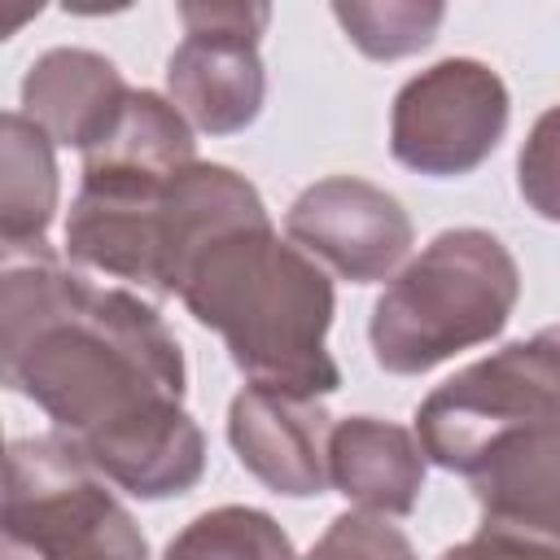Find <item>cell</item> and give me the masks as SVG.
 Segmentation results:
<instances>
[{"instance_id":"obj_1","label":"cell","mask_w":560,"mask_h":560,"mask_svg":"<svg viewBox=\"0 0 560 560\" xmlns=\"http://www.w3.org/2000/svg\"><path fill=\"white\" fill-rule=\"evenodd\" d=\"M4 385L26 394L74 442L149 407L184 402V350L162 315L127 289H96L48 245L4 249Z\"/></svg>"},{"instance_id":"obj_2","label":"cell","mask_w":560,"mask_h":560,"mask_svg":"<svg viewBox=\"0 0 560 560\" xmlns=\"http://www.w3.org/2000/svg\"><path fill=\"white\" fill-rule=\"evenodd\" d=\"M179 298L197 324L228 341V354L249 385L311 398L341 385V372L324 350L332 284L298 245H284L271 223L219 236L192 262Z\"/></svg>"},{"instance_id":"obj_3","label":"cell","mask_w":560,"mask_h":560,"mask_svg":"<svg viewBox=\"0 0 560 560\" xmlns=\"http://www.w3.org/2000/svg\"><path fill=\"white\" fill-rule=\"evenodd\" d=\"M516 298L521 271L508 245L481 228H446L376 298L372 359L394 376H420L499 337Z\"/></svg>"},{"instance_id":"obj_4","label":"cell","mask_w":560,"mask_h":560,"mask_svg":"<svg viewBox=\"0 0 560 560\" xmlns=\"http://www.w3.org/2000/svg\"><path fill=\"white\" fill-rule=\"evenodd\" d=\"M74 438H18L4 455L0 560H149L136 516Z\"/></svg>"},{"instance_id":"obj_5","label":"cell","mask_w":560,"mask_h":560,"mask_svg":"<svg viewBox=\"0 0 560 560\" xmlns=\"http://www.w3.org/2000/svg\"><path fill=\"white\" fill-rule=\"evenodd\" d=\"M560 420V328L508 341L442 381L416 411L420 451L446 472H472L508 433Z\"/></svg>"},{"instance_id":"obj_6","label":"cell","mask_w":560,"mask_h":560,"mask_svg":"<svg viewBox=\"0 0 560 560\" xmlns=\"http://www.w3.org/2000/svg\"><path fill=\"white\" fill-rule=\"evenodd\" d=\"M512 101L503 79L472 57H446L407 79L389 109V153L420 175H468L503 140Z\"/></svg>"},{"instance_id":"obj_7","label":"cell","mask_w":560,"mask_h":560,"mask_svg":"<svg viewBox=\"0 0 560 560\" xmlns=\"http://www.w3.org/2000/svg\"><path fill=\"white\" fill-rule=\"evenodd\" d=\"M184 44L166 61L171 105L210 136L245 131L267 96L258 35L267 4H179Z\"/></svg>"},{"instance_id":"obj_8","label":"cell","mask_w":560,"mask_h":560,"mask_svg":"<svg viewBox=\"0 0 560 560\" xmlns=\"http://www.w3.org/2000/svg\"><path fill=\"white\" fill-rule=\"evenodd\" d=\"M284 232L302 254L354 284L385 280L411 249L402 201L359 175H328L302 188L284 214Z\"/></svg>"},{"instance_id":"obj_9","label":"cell","mask_w":560,"mask_h":560,"mask_svg":"<svg viewBox=\"0 0 560 560\" xmlns=\"http://www.w3.org/2000/svg\"><path fill=\"white\" fill-rule=\"evenodd\" d=\"M328 420L332 416L311 394L245 385L228 407V442L241 468L267 490L306 499L328 490Z\"/></svg>"},{"instance_id":"obj_10","label":"cell","mask_w":560,"mask_h":560,"mask_svg":"<svg viewBox=\"0 0 560 560\" xmlns=\"http://www.w3.org/2000/svg\"><path fill=\"white\" fill-rule=\"evenodd\" d=\"M481 525L560 542V420L499 438L468 472Z\"/></svg>"},{"instance_id":"obj_11","label":"cell","mask_w":560,"mask_h":560,"mask_svg":"<svg viewBox=\"0 0 560 560\" xmlns=\"http://www.w3.org/2000/svg\"><path fill=\"white\" fill-rule=\"evenodd\" d=\"M79 446L114 486L136 499L188 494L206 472V438L184 402L149 407Z\"/></svg>"},{"instance_id":"obj_12","label":"cell","mask_w":560,"mask_h":560,"mask_svg":"<svg viewBox=\"0 0 560 560\" xmlns=\"http://www.w3.org/2000/svg\"><path fill=\"white\" fill-rule=\"evenodd\" d=\"M131 88L118 66L92 48H52L31 61L22 79V118H31L52 144L92 149L127 109Z\"/></svg>"},{"instance_id":"obj_13","label":"cell","mask_w":560,"mask_h":560,"mask_svg":"<svg viewBox=\"0 0 560 560\" xmlns=\"http://www.w3.org/2000/svg\"><path fill=\"white\" fill-rule=\"evenodd\" d=\"M192 162H197V149L184 114L158 92L140 88L131 92L118 122L83 153V184L158 192L175 175H184Z\"/></svg>"},{"instance_id":"obj_14","label":"cell","mask_w":560,"mask_h":560,"mask_svg":"<svg viewBox=\"0 0 560 560\" xmlns=\"http://www.w3.org/2000/svg\"><path fill=\"white\" fill-rule=\"evenodd\" d=\"M328 481L376 516H407L424 490V451L394 420L350 416L332 424Z\"/></svg>"},{"instance_id":"obj_15","label":"cell","mask_w":560,"mask_h":560,"mask_svg":"<svg viewBox=\"0 0 560 560\" xmlns=\"http://www.w3.org/2000/svg\"><path fill=\"white\" fill-rule=\"evenodd\" d=\"M57 210V162L52 140L22 114L0 118V236L4 249L48 245Z\"/></svg>"},{"instance_id":"obj_16","label":"cell","mask_w":560,"mask_h":560,"mask_svg":"<svg viewBox=\"0 0 560 560\" xmlns=\"http://www.w3.org/2000/svg\"><path fill=\"white\" fill-rule=\"evenodd\" d=\"M162 560H298L276 516L258 508H210L192 516L162 551Z\"/></svg>"},{"instance_id":"obj_17","label":"cell","mask_w":560,"mask_h":560,"mask_svg":"<svg viewBox=\"0 0 560 560\" xmlns=\"http://www.w3.org/2000/svg\"><path fill=\"white\" fill-rule=\"evenodd\" d=\"M442 4H416V0H337L332 18L341 22V31L350 35V44L372 57V61H394L407 52L429 48L438 22H442Z\"/></svg>"},{"instance_id":"obj_18","label":"cell","mask_w":560,"mask_h":560,"mask_svg":"<svg viewBox=\"0 0 560 560\" xmlns=\"http://www.w3.org/2000/svg\"><path fill=\"white\" fill-rule=\"evenodd\" d=\"M516 188L538 219L560 223V105H551L529 127V140L516 158Z\"/></svg>"},{"instance_id":"obj_19","label":"cell","mask_w":560,"mask_h":560,"mask_svg":"<svg viewBox=\"0 0 560 560\" xmlns=\"http://www.w3.org/2000/svg\"><path fill=\"white\" fill-rule=\"evenodd\" d=\"M306 560H416V547L385 516L341 512L332 516L324 538L306 551Z\"/></svg>"},{"instance_id":"obj_20","label":"cell","mask_w":560,"mask_h":560,"mask_svg":"<svg viewBox=\"0 0 560 560\" xmlns=\"http://www.w3.org/2000/svg\"><path fill=\"white\" fill-rule=\"evenodd\" d=\"M442 560H560V542L534 538V534H512V529H490L481 525L468 542H455L442 551Z\"/></svg>"}]
</instances>
